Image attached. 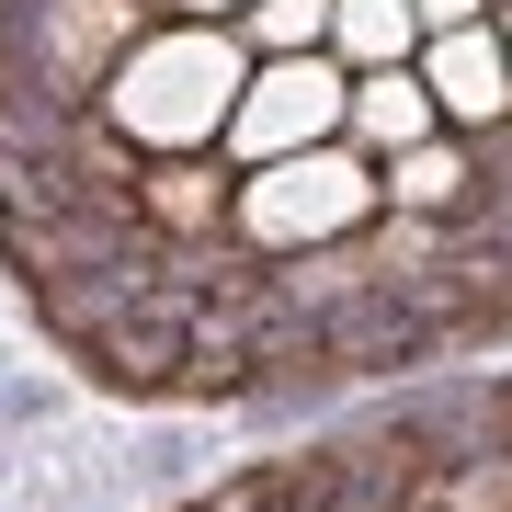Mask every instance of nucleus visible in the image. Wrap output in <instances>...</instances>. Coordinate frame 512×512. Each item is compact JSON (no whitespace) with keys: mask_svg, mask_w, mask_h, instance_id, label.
Wrapping results in <instances>:
<instances>
[{"mask_svg":"<svg viewBox=\"0 0 512 512\" xmlns=\"http://www.w3.org/2000/svg\"><path fill=\"white\" fill-rule=\"evenodd\" d=\"M433 92H444L456 126H501V114H512V69H501V46L456 35V46H444V69H433Z\"/></svg>","mask_w":512,"mask_h":512,"instance_id":"nucleus-1","label":"nucleus"},{"mask_svg":"<svg viewBox=\"0 0 512 512\" xmlns=\"http://www.w3.org/2000/svg\"><path fill=\"white\" fill-rule=\"evenodd\" d=\"M353 126H365V137H421V126H433V103H421V80L387 69V80H365V92H353Z\"/></svg>","mask_w":512,"mask_h":512,"instance_id":"nucleus-2","label":"nucleus"},{"mask_svg":"<svg viewBox=\"0 0 512 512\" xmlns=\"http://www.w3.org/2000/svg\"><path fill=\"white\" fill-rule=\"evenodd\" d=\"M342 23H353L365 57H399V46H410V12H399V0H342Z\"/></svg>","mask_w":512,"mask_h":512,"instance_id":"nucleus-3","label":"nucleus"},{"mask_svg":"<svg viewBox=\"0 0 512 512\" xmlns=\"http://www.w3.org/2000/svg\"><path fill=\"white\" fill-rule=\"evenodd\" d=\"M262 35H274V46H296V35H330V0H262Z\"/></svg>","mask_w":512,"mask_h":512,"instance_id":"nucleus-4","label":"nucleus"},{"mask_svg":"<svg viewBox=\"0 0 512 512\" xmlns=\"http://www.w3.org/2000/svg\"><path fill=\"white\" fill-rule=\"evenodd\" d=\"M467 12L478 0H410V23H433V35H467Z\"/></svg>","mask_w":512,"mask_h":512,"instance_id":"nucleus-5","label":"nucleus"}]
</instances>
